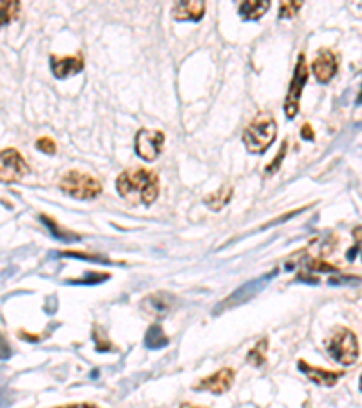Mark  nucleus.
<instances>
[{"mask_svg": "<svg viewBox=\"0 0 362 408\" xmlns=\"http://www.w3.org/2000/svg\"><path fill=\"white\" fill-rule=\"evenodd\" d=\"M232 383H234V370L232 369H221L216 374L203 378L197 385H194V390L200 392H210V394H225L230 390Z\"/></svg>", "mask_w": 362, "mask_h": 408, "instance_id": "1a4fd4ad", "label": "nucleus"}, {"mask_svg": "<svg viewBox=\"0 0 362 408\" xmlns=\"http://www.w3.org/2000/svg\"><path fill=\"white\" fill-rule=\"evenodd\" d=\"M27 172L29 167L17 149H4L0 153V182L15 184L27 176Z\"/></svg>", "mask_w": 362, "mask_h": 408, "instance_id": "0eeeda50", "label": "nucleus"}, {"mask_svg": "<svg viewBox=\"0 0 362 408\" xmlns=\"http://www.w3.org/2000/svg\"><path fill=\"white\" fill-rule=\"evenodd\" d=\"M308 267L314 268V271H323V272L337 271L335 267H332V265H326L324 261H310V264H308Z\"/></svg>", "mask_w": 362, "mask_h": 408, "instance_id": "a878e982", "label": "nucleus"}, {"mask_svg": "<svg viewBox=\"0 0 362 408\" xmlns=\"http://www.w3.org/2000/svg\"><path fill=\"white\" fill-rule=\"evenodd\" d=\"M179 408H203V407H194V404H188L187 403V404H181V407H179Z\"/></svg>", "mask_w": 362, "mask_h": 408, "instance_id": "c85d7f7f", "label": "nucleus"}, {"mask_svg": "<svg viewBox=\"0 0 362 408\" xmlns=\"http://www.w3.org/2000/svg\"><path fill=\"white\" fill-rule=\"evenodd\" d=\"M36 149L42 151V153L46 154H55L57 153V144H55L51 138L44 136V138H39V140H36Z\"/></svg>", "mask_w": 362, "mask_h": 408, "instance_id": "5701e85b", "label": "nucleus"}, {"mask_svg": "<svg viewBox=\"0 0 362 408\" xmlns=\"http://www.w3.org/2000/svg\"><path fill=\"white\" fill-rule=\"evenodd\" d=\"M40 222H42V224H44L46 227L49 229V231H51L53 236L57 238V240H60V242L74 243V242H78V240H80L78 234L69 233V231H66V229H62L60 225H58L57 222H55V219H53V218H49V216L42 215V216H40Z\"/></svg>", "mask_w": 362, "mask_h": 408, "instance_id": "f3484780", "label": "nucleus"}, {"mask_svg": "<svg viewBox=\"0 0 362 408\" xmlns=\"http://www.w3.org/2000/svg\"><path fill=\"white\" fill-rule=\"evenodd\" d=\"M205 15V2H200V0H188V2H179L172 9V17L176 20H181V22H197L201 20V17Z\"/></svg>", "mask_w": 362, "mask_h": 408, "instance_id": "ddd939ff", "label": "nucleus"}, {"mask_svg": "<svg viewBox=\"0 0 362 408\" xmlns=\"http://www.w3.org/2000/svg\"><path fill=\"white\" fill-rule=\"evenodd\" d=\"M275 136H277V123L272 118V114L263 113L244 129L243 144L249 153L263 154L274 144Z\"/></svg>", "mask_w": 362, "mask_h": 408, "instance_id": "f03ea898", "label": "nucleus"}, {"mask_svg": "<svg viewBox=\"0 0 362 408\" xmlns=\"http://www.w3.org/2000/svg\"><path fill=\"white\" fill-rule=\"evenodd\" d=\"M18 9H20V4L17 0H9V2L0 0V27L11 22L17 17Z\"/></svg>", "mask_w": 362, "mask_h": 408, "instance_id": "6ab92c4d", "label": "nucleus"}, {"mask_svg": "<svg viewBox=\"0 0 362 408\" xmlns=\"http://www.w3.org/2000/svg\"><path fill=\"white\" fill-rule=\"evenodd\" d=\"M172 303H174L172 296L165 294V292H158V294L145 298L144 303H141V307H144V311L154 314V316H162V314H167L170 311Z\"/></svg>", "mask_w": 362, "mask_h": 408, "instance_id": "4468645a", "label": "nucleus"}, {"mask_svg": "<svg viewBox=\"0 0 362 408\" xmlns=\"http://www.w3.org/2000/svg\"><path fill=\"white\" fill-rule=\"evenodd\" d=\"M277 274V271H272L270 274H265V276L261 278H256V280L249 281V283H244L243 287H239V289H236L234 292H232L230 296H228L227 299H223L221 303L218 305V308H216V314H219L221 311H225V308H232V307H239V305H243V303L250 301V299L253 298L256 294H259L263 289H265L268 283L272 281V278Z\"/></svg>", "mask_w": 362, "mask_h": 408, "instance_id": "423d86ee", "label": "nucleus"}, {"mask_svg": "<svg viewBox=\"0 0 362 408\" xmlns=\"http://www.w3.org/2000/svg\"><path fill=\"white\" fill-rule=\"evenodd\" d=\"M337 69H339V64H337V58L332 51L323 49L321 53L317 55V58L312 64V71H314L317 82L326 83L337 75Z\"/></svg>", "mask_w": 362, "mask_h": 408, "instance_id": "9d476101", "label": "nucleus"}, {"mask_svg": "<svg viewBox=\"0 0 362 408\" xmlns=\"http://www.w3.org/2000/svg\"><path fill=\"white\" fill-rule=\"evenodd\" d=\"M109 274H104V272H88L80 280H71L67 283H71V285H97V283H102V281L109 280Z\"/></svg>", "mask_w": 362, "mask_h": 408, "instance_id": "aec40b11", "label": "nucleus"}, {"mask_svg": "<svg viewBox=\"0 0 362 408\" xmlns=\"http://www.w3.org/2000/svg\"><path fill=\"white\" fill-rule=\"evenodd\" d=\"M326 351L332 355L333 361L349 367L358 360L357 336L348 329H337L332 334V338L326 341Z\"/></svg>", "mask_w": 362, "mask_h": 408, "instance_id": "7ed1b4c3", "label": "nucleus"}, {"mask_svg": "<svg viewBox=\"0 0 362 408\" xmlns=\"http://www.w3.org/2000/svg\"><path fill=\"white\" fill-rule=\"evenodd\" d=\"M116 189L120 196L131 205H153L160 194V182L154 172L147 169H131L118 176Z\"/></svg>", "mask_w": 362, "mask_h": 408, "instance_id": "f257e3e1", "label": "nucleus"}, {"mask_svg": "<svg viewBox=\"0 0 362 408\" xmlns=\"http://www.w3.org/2000/svg\"><path fill=\"white\" fill-rule=\"evenodd\" d=\"M270 9L268 0H246L239 4V15L244 20H259Z\"/></svg>", "mask_w": 362, "mask_h": 408, "instance_id": "2eb2a0df", "label": "nucleus"}, {"mask_svg": "<svg viewBox=\"0 0 362 408\" xmlns=\"http://www.w3.org/2000/svg\"><path fill=\"white\" fill-rule=\"evenodd\" d=\"M60 189L74 200H92L100 196L102 184L91 175L80 171H69L60 180Z\"/></svg>", "mask_w": 362, "mask_h": 408, "instance_id": "20e7f679", "label": "nucleus"}, {"mask_svg": "<svg viewBox=\"0 0 362 408\" xmlns=\"http://www.w3.org/2000/svg\"><path fill=\"white\" fill-rule=\"evenodd\" d=\"M268 345V341L266 339H261V341L258 343V347L252 348V352L249 354V361L250 363H253L256 367H261V365H265V351L263 348Z\"/></svg>", "mask_w": 362, "mask_h": 408, "instance_id": "412c9836", "label": "nucleus"}, {"mask_svg": "<svg viewBox=\"0 0 362 408\" xmlns=\"http://www.w3.org/2000/svg\"><path fill=\"white\" fill-rule=\"evenodd\" d=\"M60 256H67V258H80V259H91V261H104L105 259L98 258V256H88V254H80V252H62Z\"/></svg>", "mask_w": 362, "mask_h": 408, "instance_id": "393cba45", "label": "nucleus"}, {"mask_svg": "<svg viewBox=\"0 0 362 408\" xmlns=\"http://www.w3.org/2000/svg\"><path fill=\"white\" fill-rule=\"evenodd\" d=\"M284 154H286V142H284V144H283V149L279 151V154H277V156H275V158H274V163H272V165L266 167V172H274L275 169L279 167L281 160L284 158Z\"/></svg>", "mask_w": 362, "mask_h": 408, "instance_id": "b1692460", "label": "nucleus"}, {"mask_svg": "<svg viewBox=\"0 0 362 408\" xmlns=\"http://www.w3.org/2000/svg\"><path fill=\"white\" fill-rule=\"evenodd\" d=\"M83 69L82 57H51V71L57 79H67Z\"/></svg>", "mask_w": 362, "mask_h": 408, "instance_id": "f8f14e48", "label": "nucleus"}, {"mask_svg": "<svg viewBox=\"0 0 362 408\" xmlns=\"http://www.w3.org/2000/svg\"><path fill=\"white\" fill-rule=\"evenodd\" d=\"M297 367H299V370H301L306 378L310 379V381L317 383V385H321V386H333L340 378H342V372H332V370L310 367V365L302 360L297 363Z\"/></svg>", "mask_w": 362, "mask_h": 408, "instance_id": "9b49d317", "label": "nucleus"}, {"mask_svg": "<svg viewBox=\"0 0 362 408\" xmlns=\"http://www.w3.org/2000/svg\"><path fill=\"white\" fill-rule=\"evenodd\" d=\"M301 136L305 138V140H314V129L306 123L305 128H302V132H301Z\"/></svg>", "mask_w": 362, "mask_h": 408, "instance_id": "bb28decb", "label": "nucleus"}, {"mask_svg": "<svg viewBox=\"0 0 362 408\" xmlns=\"http://www.w3.org/2000/svg\"><path fill=\"white\" fill-rule=\"evenodd\" d=\"M301 2H283L279 8V17L281 18H292L295 17L297 11L301 9Z\"/></svg>", "mask_w": 362, "mask_h": 408, "instance_id": "4be33fe9", "label": "nucleus"}, {"mask_svg": "<svg viewBox=\"0 0 362 408\" xmlns=\"http://www.w3.org/2000/svg\"><path fill=\"white\" fill-rule=\"evenodd\" d=\"M230 198H232V189L230 187H221V189H218L216 193H212L210 194L209 198H207L205 202H207V205L210 207V209H214V211H219L223 205H227L228 202H230Z\"/></svg>", "mask_w": 362, "mask_h": 408, "instance_id": "a211bd4d", "label": "nucleus"}, {"mask_svg": "<svg viewBox=\"0 0 362 408\" xmlns=\"http://www.w3.org/2000/svg\"><path fill=\"white\" fill-rule=\"evenodd\" d=\"M58 408H98V407H92V404H69V407H58Z\"/></svg>", "mask_w": 362, "mask_h": 408, "instance_id": "cd10ccee", "label": "nucleus"}, {"mask_svg": "<svg viewBox=\"0 0 362 408\" xmlns=\"http://www.w3.org/2000/svg\"><path fill=\"white\" fill-rule=\"evenodd\" d=\"M167 345H169V338L163 332L162 325L154 323L153 327H148L147 334H145V347L148 351H160V348H165Z\"/></svg>", "mask_w": 362, "mask_h": 408, "instance_id": "dca6fc26", "label": "nucleus"}, {"mask_svg": "<svg viewBox=\"0 0 362 408\" xmlns=\"http://www.w3.org/2000/svg\"><path fill=\"white\" fill-rule=\"evenodd\" d=\"M163 142H165V135L162 131H147V129H141L136 135L134 140L136 154L141 160H145V162H154L160 156V153H162Z\"/></svg>", "mask_w": 362, "mask_h": 408, "instance_id": "6e6552de", "label": "nucleus"}, {"mask_svg": "<svg viewBox=\"0 0 362 408\" xmlns=\"http://www.w3.org/2000/svg\"><path fill=\"white\" fill-rule=\"evenodd\" d=\"M308 76H310V73H308L305 55H299L295 71H293V79L290 82L288 95H286V100H284V113H286L290 120L295 118L297 113H299V102H301L302 88L308 82Z\"/></svg>", "mask_w": 362, "mask_h": 408, "instance_id": "39448f33", "label": "nucleus"}]
</instances>
